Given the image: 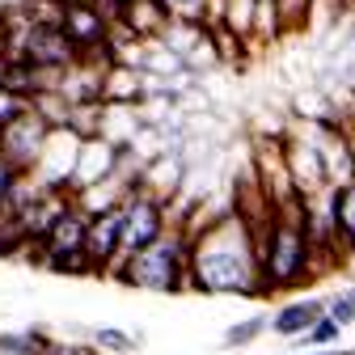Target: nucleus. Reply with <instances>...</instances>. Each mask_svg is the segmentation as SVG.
Returning <instances> with one entry per match:
<instances>
[{
    "mask_svg": "<svg viewBox=\"0 0 355 355\" xmlns=\"http://www.w3.org/2000/svg\"><path fill=\"white\" fill-rule=\"evenodd\" d=\"M187 237V275L195 292L207 296H262L258 237L237 211Z\"/></svg>",
    "mask_w": 355,
    "mask_h": 355,
    "instance_id": "f257e3e1",
    "label": "nucleus"
},
{
    "mask_svg": "<svg viewBox=\"0 0 355 355\" xmlns=\"http://www.w3.org/2000/svg\"><path fill=\"white\" fill-rule=\"evenodd\" d=\"M313 241L304 229V199H292L271 211V225L258 237V271H262V296L296 288L313 275Z\"/></svg>",
    "mask_w": 355,
    "mask_h": 355,
    "instance_id": "f03ea898",
    "label": "nucleus"
},
{
    "mask_svg": "<svg viewBox=\"0 0 355 355\" xmlns=\"http://www.w3.org/2000/svg\"><path fill=\"white\" fill-rule=\"evenodd\" d=\"M114 275L131 288H144V292H182V288H191L182 229H169L157 245L140 250L136 258H127Z\"/></svg>",
    "mask_w": 355,
    "mask_h": 355,
    "instance_id": "7ed1b4c3",
    "label": "nucleus"
},
{
    "mask_svg": "<svg viewBox=\"0 0 355 355\" xmlns=\"http://www.w3.org/2000/svg\"><path fill=\"white\" fill-rule=\"evenodd\" d=\"M165 203L161 199H153V195H144L140 187L131 191L127 199H123V254H119V266L127 262V258H136L140 250H148V245H157L165 233H169V225H165ZM114 266V271H119ZM110 271V275H114Z\"/></svg>",
    "mask_w": 355,
    "mask_h": 355,
    "instance_id": "20e7f679",
    "label": "nucleus"
},
{
    "mask_svg": "<svg viewBox=\"0 0 355 355\" xmlns=\"http://www.w3.org/2000/svg\"><path fill=\"white\" fill-rule=\"evenodd\" d=\"M13 60L30 64L34 72H68V68L80 64V51L68 42V34L60 26H34V21H26V34L17 42Z\"/></svg>",
    "mask_w": 355,
    "mask_h": 355,
    "instance_id": "39448f33",
    "label": "nucleus"
},
{
    "mask_svg": "<svg viewBox=\"0 0 355 355\" xmlns=\"http://www.w3.org/2000/svg\"><path fill=\"white\" fill-rule=\"evenodd\" d=\"M47 136H51V123L30 106L21 119H13V123L0 127V157H5V161L26 178V173L38 169V157H42V144H47Z\"/></svg>",
    "mask_w": 355,
    "mask_h": 355,
    "instance_id": "423d86ee",
    "label": "nucleus"
},
{
    "mask_svg": "<svg viewBox=\"0 0 355 355\" xmlns=\"http://www.w3.org/2000/svg\"><path fill=\"white\" fill-rule=\"evenodd\" d=\"M119 254H123V203L89 211V233H85L89 271H114Z\"/></svg>",
    "mask_w": 355,
    "mask_h": 355,
    "instance_id": "0eeeda50",
    "label": "nucleus"
},
{
    "mask_svg": "<svg viewBox=\"0 0 355 355\" xmlns=\"http://www.w3.org/2000/svg\"><path fill=\"white\" fill-rule=\"evenodd\" d=\"M110 26H114V17L102 5H64L60 30L68 34V42H72L76 51H94L98 42H106L110 38Z\"/></svg>",
    "mask_w": 355,
    "mask_h": 355,
    "instance_id": "6e6552de",
    "label": "nucleus"
},
{
    "mask_svg": "<svg viewBox=\"0 0 355 355\" xmlns=\"http://www.w3.org/2000/svg\"><path fill=\"white\" fill-rule=\"evenodd\" d=\"M318 318H326V300L322 296H296V300L279 304L271 313V334L284 338V343H300L318 326Z\"/></svg>",
    "mask_w": 355,
    "mask_h": 355,
    "instance_id": "1a4fd4ad",
    "label": "nucleus"
},
{
    "mask_svg": "<svg viewBox=\"0 0 355 355\" xmlns=\"http://www.w3.org/2000/svg\"><path fill=\"white\" fill-rule=\"evenodd\" d=\"M330 220H334V245L355 250V182L330 187Z\"/></svg>",
    "mask_w": 355,
    "mask_h": 355,
    "instance_id": "9d476101",
    "label": "nucleus"
},
{
    "mask_svg": "<svg viewBox=\"0 0 355 355\" xmlns=\"http://www.w3.org/2000/svg\"><path fill=\"white\" fill-rule=\"evenodd\" d=\"M157 5L178 26H211V0H157Z\"/></svg>",
    "mask_w": 355,
    "mask_h": 355,
    "instance_id": "9b49d317",
    "label": "nucleus"
},
{
    "mask_svg": "<svg viewBox=\"0 0 355 355\" xmlns=\"http://www.w3.org/2000/svg\"><path fill=\"white\" fill-rule=\"evenodd\" d=\"M266 330H271V313H254V318H245V322H237V326L225 330V347H250Z\"/></svg>",
    "mask_w": 355,
    "mask_h": 355,
    "instance_id": "f8f14e48",
    "label": "nucleus"
},
{
    "mask_svg": "<svg viewBox=\"0 0 355 355\" xmlns=\"http://www.w3.org/2000/svg\"><path fill=\"white\" fill-rule=\"evenodd\" d=\"M343 338V326L334 322V318H318V326L309 330L304 338H300V347H309V351H322V347H334Z\"/></svg>",
    "mask_w": 355,
    "mask_h": 355,
    "instance_id": "ddd939ff",
    "label": "nucleus"
},
{
    "mask_svg": "<svg viewBox=\"0 0 355 355\" xmlns=\"http://www.w3.org/2000/svg\"><path fill=\"white\" fill-rule=\"evenodd\" d=\"M326 318H334L343 330L355 326V288H347V292H338V296L326 300Z\"/></svg>",
    "mask_w": 355,
    "mask_h": 355,
    "instance_id": "4468645a",
    "label": "nucleus"
},
{
    "mask_svg": "<svg viewBox=\"0 0 355 355\" xmlns=\"http://www.w3.org/2000/svg\"><path fill=\"white\" fill-rule=\"evenodd\" d=\"M94 343H98L102 351L127 355V351H136V343H140V338H131V334H123V330H114V326H102V330H94Z\"/></svg>",
    "mask_w": 355,
    "mask_h": 355,
    "instance_id": "2eb2a0df",
    "label": "nucleus"
},
{
    "mask_svg": "<svg viewBox=\"0 0 355 355\" xmlns=\"http://www.w3.org/2000/svg\"><path fill=\"white\" fill-rule=\"evenodd\" d=\"M17 187H21V173H17L5 157H0V211H9V207H13Z\"/></svg>",
    "mask_w": 355,
    "mask_h": 355,
    "instance_id": "dca6fc26",
    "label": "nucleus"
},
{
    "mask_svg": "<svg viewBox=\"0 0 355 355\" xmlns=\"http://www.w3.org/2000/svg\"><path fill=\"white\" fill-rule=\"evenodd\" d=\"M343 131H347V148H351V178H355V119L343 123Z\"/></svg>",
    "mask_w": 355,
    "mask_h": 355,
    "instance_id": "f3484780",
    "label": "nucleus"
},
{
    "mask_svg": "<svg viewBox=\"0 0 355 355\" xmlns=\"http://www.w3.org/2000/svg\"><path fill=\"white\" fill-rule=\"evenodd\" d=\"M330 355H355V351H351V347H343V351H330Z\"/></svg>",
    "mask_w": 355,
    "mask_h": 355,
    "instance_id": "a211bd4d",
    "label": "nucleus"
},
{
    "mask_svg": "<svg viewBox=\"0 0 355 355\" xmlns=\"http://www.w3.org/2000/svg\"><path fill=\"white\" fill-rule=\"evenodd\" d=\"M300 355H330V351H300Z\"/></svg>",
    "mask_w": 355,
    "mask_h": 355,
    "instance_id": "6ab92c4d",
    "label": "nucleus"
},
{
    "mask_svg": "<svg viewBox=\"0 0 355 355\" xmlns=\"http://www.w3.org/2000/svg\"><path fill=\"white\" fill-rule=\"evenodd\" d=\"M110 5H131V0H110Z\"/></svg>",
    "mask_w": 355,
    "mask_h": 355,
    "instance_id": "aec40b11",
    "label": "nucleus"
},
{
    "mask_svg": "<svg viewBox=\"0 0 355 355\" xmlns=\"http://www.w3.org/2000/svg\"><path fill=\"white\" fill-rule=\"evenodd\" d=\"M80 355H89V351H80Z\"/></svg>",
    "mask_w": 355,
    "mask_h": 355,
    "instance_id": "412c9836",
    "label": "nucleus"
},
{
    "mask_svg": "<svg viewBox=\"0 0 355 355\" xmlns=\"http://www.w3.org/2000/svg\"><path fill=\"white\" fill-rule=\"evenodd\" d=\"M0 5H5V0H0Z\"/></svg>",
    "mask_w": 355,
    "mask_h": 355,
    "instance_id": "4be33fe9",
    "label": "nucleus"
}]
</instances>
